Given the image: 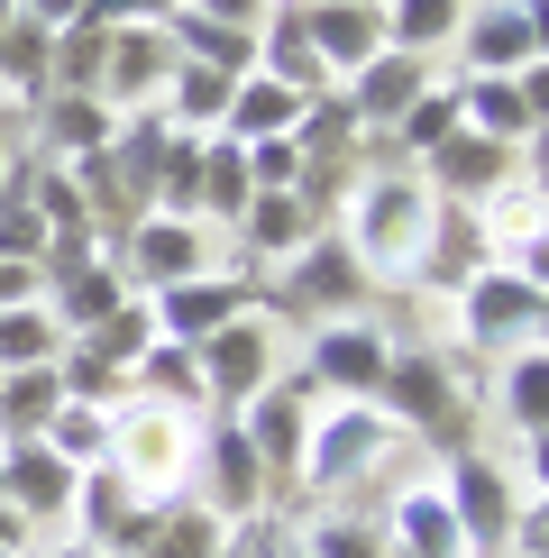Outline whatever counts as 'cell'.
Wrapping results in <instances>:
<instances>
[{
	"mask_svg": "<svg viewBox=\"0 0 549 558\" xmlns=\"http://www.w3.org/2000/svg\"><path fill=\"white\" fill-rule=\"evenodd\" d=\"M503 266H513V275H522V284H532V293L549 302V220L532 229V239H513V247H503Z\"/></svg>",
	"mask_w": 549,
	"mask_h": 558,
	"instance_id": "44",
	"label": "cell"
},
{
	"mask_svg": "<svg viewBox=\"0 0 549 558\" xmlns=\"http://www.w3.org/2000/svg\"><path fill=\"white\" fill-rule=\"evenodd\" d=\"M183 10V0H91V28H166V19Z\"/></svg>",
	"mask_w": 549,
	"mask_h": 558,
	"instance_id": "43",
	"label": "cell"
},
{
	"mask_svg": "<svg viewBox=\"0 0 549 558\" xmlns=\"http://www.w3.org/2000/svg\"><path fill=\"white\" fill-rule=\"evenodd\" d=\"M513 92H522V110H532V129L549 120V56H532V64H522V74H513Z\"/></svg>",
	"mask_w": 549,
	"mask_h": 558,
	"instance_id": "46",
	"label": "cell"
},
{
	"mask_svg": "<svg viewBox=\"0 0 549 558\" xmlns=\"http://www.w3.org/2000/svg\"><path fill=\"white\" fill-rule=\"evenodd\" d=\"M229 92H239V74H211V64H183V56H174L166 92H156V120H166V129H183V137H220Z\"/></svg>",
	"mask_w": 549,
	"mask_h": 558,
	"instance_id": "27",
	"label": "cell"
},
{
	"mask_svg": "<svg viewBox=\"0 0 549 558\" xmlns=\"http://www.w3.org/2000/svg\"><path fill=\"white\" fill-rule=\"evenodd\" d=\"M28 129H37V147L64 166V156H91V147H110L120 110H110V101H91V92H46V101L28 110Z\"/></svg>",
	"mask_w": 549,
	"mask_h": 558,
	"instance_id": "24",
	"label": "cell"
},
{
	"mask_svg": "<svg viewBox=\"0 0 549 558\" xmlns=\"http://www.w3.org/2000/svg\"><path fill=\"white\" fill-rule=\"evenodd\" d=\"M10 19H19V0H0V28H10Z\"/></svg>",
	"mask_w": 549,
	"mask_h": 558,
	"instance_id": "55",
	"label": "cell"
},
{
	"mask_svg": "<svg viewBox=\"0 0 549 558\" xmlns=\"http://www.w3.org/2000/svg\"><path fill=\"white\" fill-rule=\"evenodd\" d=\"M166 74H174V37H166V28H110V46H101V92H91V101H110V110H156Z\"/></svg>",
	"mask_w": 549,
	"mask_h": 558,
	"instance_id": "18",
	"label": "cell"
},
{
	"mask_svg": "<svg viewBox=\"0 0 549 558\" xmlns=\"http://www.w3.org/2000/svg\"><path fill=\"white\" fill-rule=\"evenodd\" d=\"M247 147L239 137H202V220H239L247 211Z\"/></svg>",
	"mask_w": 549,
	"mask_h": 558,
	"instance_id": "37",
	"label": "cell"
},
{
	"mask_svg": "<svg viewBox=\"0 0 549 558\" xmlns=\"http://www.w3.org/2000/svg\"><path fill=\"white\" fill-rule=\"evenodd\" d=\"M56 357H64V320L46 302H10L0 312V376L10 366H56Z\"/></svg>",
	"mask_w": 549,
	"mask_h": 558,
	"instance_id": "36",
	"label": "cell"
},
{
	"mask_svg": "<svg viewBox=\"0 0 549 558\" xmlns=\"http://www.w3.org/2000/svg\"><path fill=\"white\" fill-rule=\"evenodd\" d=\"M129 393H147V403H174V412H211V403H202V366H193V348H174V339H156L147 357L129 366Z\"/></svg>",
	"mask_w": 549,
	"mask_h": 558,
	"instance_id": "32",
	"label": "cell"
},
{
	"mask_svg": "<svg viewBox=\"0 0 549 558\" xmlns=\"http://www.w3.org/2000/svg\"><path fill=\"white\" fill-rule=\"evenodd\" d=\"M0 92H10V101H46V92H56V28H28V19H10V28H0Z\"/></svg>",
	"mask_w": 549,
	"mask_h": 558,
	"instance_id": "31",
	"label": "cell"
},
{
	"mask_svg": "<svg viewBox=\"0 0 549 558\" xmlns=\"http://www.w3.org/2000/svg\"><path fill=\"white\" fill-rule=\"evenodd\" d=\"M385 10V46L394 56H449L457 46V28H467V0H376Z\"/></svg>",
	"mask_w": 549,
	"mask_h": 558,
	"instance_id": "28",
	"label": "cell"
},
{
	"mask_svg": "<svg viewBox=\"0 0 549 558\" xmlns=\"http://www.w3.org/2000/svg\"><path fill=\"white\" fill-rule=\"evenodd\" d=\"M220 558H257V549H247V541H239V531H229V549H220Z\"/></svg>",
	"mask_w": 549,
	"mask_h": 558,
	"instance_id": "54",
	"label": "cell"
},
{
	"mask_svg": "<svg viewBox=\"0 0 549 558\" xmlns=\"http://www.w3.org/2000/svg\"><path fill=\"white\" fill-rule=\"evenodd\" d=\"M513 558H549V504H522V522H513Z\"/></svg>",
	"mask_w": 549,
	"mask_h": 558,
	"instance_id": "47",
	"label": "cell"
},
{
	"mask_svg": "<svg viewBox=\"0 0 549 558\" xmlns=\"http://www.w3.org/2000/svg\"><path fill=\"white\" fill-rule=\"evenodd\" d=\"M147 312H156V339L202 348L211 330H229L239 312H257V275H247V266H202V275H183V284L147 293Z\"/></svg>",
	"mask_w": 549,
	"mask_h": 558,
	"instance_id": "11",
	"label": "cell"
},
{
	"mask_svg": "<svg viewBox=\"0 0 549 558\" xmlns=\"http://www.w3.org/2000/svg\"><path fill=\"white\" fill-rule=\"evenodd\" d=\"M193 439H202V412H174V403H147V393H129V403L110 412V458H101V468L137 476L147 495H183Z\"/></svg>",
	"mask_w": 549,
	"mask_h": 558,
	"instance_id": "4",
	"label": "cell"
},
{
	"mask_svg": "<svg viewBox=\"0 0 549 558\" xmlns=\"http://www.w3.org/2000/svg\"><path fill=\"white\" fill-rule=\"evenodd\" d=\"M522 174V156L513 147H495V137H476V129H457V137H440V147L422 156V183L440 202H486L495 183H513Z\"/></svg>",
	"mask_w": 549,
	"mask_h": 558,
	"instance_id": "20",
	"label": "cell"
},
{
	"mask_svg": "<svg viewBox=\"0 0 549 558\" xmlns=\"http://www.w3.org/2000/svg\"><path fill=\"white\" fill-rule=\"evenodd\" d=\"M0 504H10V495H0Z\"/></svg>",
	"mask_w": 549,
	"mask_h": 558,
	"instance_id": "57",
	"label": "cell"
},
{
	"mask_svg": "<svg viewBox=\"0 0 549 558\" xmlns=\"http://www.w3.org/2000/svg\"><path fill=\"white\" fill-rule=\"evenodd\" d=\"M83 339H91V348H101V357H110V366H120V376H129V366H137V357H147V348H156V312H147V293H129L120 312H110L101 330H83Z\"/></svg>",
	"mask_w": 549,
	"mask_h": 558,
	"instance_id": "40",
	"label": "cell"
},
{
	"mask_svg": "<svg viewBox=\"0 0 549 558\" xmlns=\"http://www.w3.org/2000/svg\"><path fill=\"white\" fill-rule=\"evenodd\" d=\"M220 549H229V522L211 513V504L174 495V504H166V522H156V541L137 549V558H220Z\"/></svg>",
	"mask_w": 549,
	"mask_h": 558,
	"instance_id": "34",
	"label": "cell"
},
{
	"mask_svg": "<svg viewBox=\"0 0 549 558\" xmlns=\"http://www.w3.org/2000/svg\"><path fill=\"white\" fill-rule=\"evenodd\" d=\"M385 541H394V558H467V531H457V513H449L440 485H403Z\"/></svg>",
	"mask_w": 549,
	"mask_h": 558,
	"instance_id": "23",
	"label": "cell"
},
{
	"mask_svg": "<svg viewBox=\"0 0 549 558\" xmlns=\"http://www.w3.org/2000/svg\"><path fill=\"white\" fill-rule=\"evenodd\" d=\"M449 302H457V339H467V348H503V357H513V348H549V302L522 284L503 257L476 266Z\"/></svg>",
	"mask_w": 549,
	"mask_h": 558,
	"instance_id": "6",
	"label": "cell"
},
{
	"mask_svg": "<svg viewBox=\"0 0 549 558\" xmlns=\"http://www.w3.org/2000/svg\"><path fill=\"white\" fill-rule=\"evenodd\" d=\"M394 449H403V430L385 422L376 403H312V430H303V468H293V476L330 495V485H357V476H376Z\"/></svg>",
	"mask_w": 549,
	"mask_h": 558,
	"instance_id": "5",
	"label": "cell"
},
{
	"mask_svg": "<svg viewBox=\"0 0 549 558\" xmlns=\"http://www.w3.org/2000/svg\"><path fill=\"white\" fill-rule=\"evenodd\" d=\"M129 302V275L120 257H83V266H64V275H46V312L64 320V339H83V330H101L110 312Z\"/></svg>",
	"mask_w": 549,
	"mask_h": 558,
	"instance_id": "22",
	"label": "cell"
},
{
	"mask_svg": "<svg viewBox=\"0 0 549 558\" xmlns=\"http://www.w3.org/2000/svg\"><path fill=\"white\" fill-rule=\"evenodd\" d=\"M120 275H129V293H166L183 284V275H202L211 266V239H202V220H174V211H137L120 229Z\"/></svg>",
	"mask_w": 549,
	"mask_h": 558,
	"instance_id": "13",
	"label": "cell"
},
{
	"mask_svg": "<svg viewBox=\"0 0 549 558\" xmlns=\"http://www.w3.org/2000/svg\"><path fill=\"white\" fill-rule=\"evenodd\" d=\"M476 266H495V239L476 220V202H430L422 257H412V293H457Z\"/></svg>",
	"mask_w": 549,
	"mask_h": 558,
	"instance_id": "15",
	"label": "cell"
},
{
	"mask_svg": "<svg viewBox=\"0 0 549 558\" xmlns=\"http://www.w3.org/2000/svg\"><path fill=\"white\" fill-rule=\"evenodd\" d=\"M284 558H303V541H293V549H284Z\"/></svg>",
	"mask_w": 549,
	"mask_h": 558,
	"instance_id": "56",
	"label": "cell"
},
{
	"mask_svg": "<svg viewBox=\"0 0 549 558\" xmlns=\"http://www.w3.org/2000/svg\"><path fill=\"white\" fill-rule=\"evenodd\" d=\"M19 166V147H10V120H0V174H10Z\"/></svg>",
	"mask_w": 549,
	"mask_h": 558,
	"instance_id": "53",
	"label": "cell"
},
{
	"mask_svg": "<svg viewBox=\"0 0 549 558\" xmlns=\"http://www.w3.org/2000/svg\"><path fill=\"white\" fill-rule=\"evenodd\" d=\"M166 37H174L183 64H211V74H257V28H220V19H202V10H174Z\"/></svg>",
	"mask_w": 549,
	"mask_h": 558,
	"instance_id": "30",
	"label": "cell"
},
{
	"mask_svg": "<svg viewBox=\"0 0 549 558\" xmlns=\"http://www.w3.org/2000/svg\"><path fill=\"white\" fill-rule=\"evenodd\" d=\"M74 485H83V468L64 449H46V439H0V495H10L37 531L74 522Z\"/></svg>",
	"mask_w": 549,
	"mask_h": 558,
	"instance_id": "14",
	"label": "cell"
},
{
	"mask_svg": "<svg viewBox=\"0 0 549 558\" xmlns=\"http://www.w3.org/2000/svg\"><path fill=\"white\" fill-rule=\"evenodd\" d=\"M495 412H503V422H513L522 439H532V430H549V348H513V357H503Z\"/></svg>",
	"mask_w": 549,
	"mask_h": 558,
	"instance_id": "33",
	"label": "cell"
},
{
	"mask_svg": "<svg viewBox=\"0 0 549 558\" xmlns=\"http://www.w3.org/2000/svg\"><path fill=\"white\" fill-rule=\"evenodd\" d=\"M385 357H394V339H385L376 320H320L312 357H303V385L320 393V403H376Z\"/></svg>",
	"mask_w": 549,
	"mask_h": 558,
	"instance_id": "12",
	"label": "cell"
},
{
	"mask_svg": "<svg viewBox=\"0 0 549 558\" xmlns=\"http://www.w3.org/2000/svg\"><path fill=\"white\" fill-rule=\"evenodd\" d=\"M376 293L366 284V266L349 257V239L339 229H312L303 247H293L284 266H274V284H257V312H284V320H357V302Z\"/></svg>",
	"mask_w": 549,
	"mask_h": 558,
	"instance_id": "2",
	"label": "cell"
},
{
	"mask_svg": "<svg viewBox=\"0 0 549 558\" xmlns=\"http://www.w3.org/2000/svg\"><path fill=\"white\" fill-rule=\"evenodd\" d=\"M183 10L220 19V28H266V10H274V0H183Z\"/></svg>",
	"mask_w": 549,
	"mask_h": 558,
	"instance_id": "45",
	"label": "cell"
},
{
	"mask_svg": "<svg viewBox=\"0 0 549 558\" xmlns=\"http://www.w3.org/2000/svg\"><path fill=\"white\" fill-rule=\"evenodd\" d=\"M101 46H110V28H91V19L56 28V92H101Z\"/></svg>",
	"mask_w": 549,
	"mask_h": 558,
	"instance_id": "41",
	"label": "cell"
},
{
	"mask_svg": "<svg viewBox=\"0 0 549 558\" xmlns=\"http://www.w3.org/2000/svg\"><path fill=\"white\" fill-rule=\"evenodd\" d=\"M522 19H532V56H549V0H522Z\"/></svg>",
	"mask_w": 549,
	"mask_h": 558,
	"instance_id": "51",
	"label": "cell"
},
{
	"mask_svg": "<svg viewBox=\"0 0 549 558\" xmlns=\"http://www.w3.org/2000/svg\"><path fill=\"white\" fill-rule=\"evenodd\" d=\"M440 495H449L457 531H467V558H513L522 485H513V468H503V458H486V449H449V468H440Z\"/></svg>",
	"mask_w": 549,
	"mask_h": 558,
	"instance_id": "7",
	"label": "cell"
},
{
	"mask_svg": "<svg viewBox=\"0 0 549 558\" xmlns=\"http://www.w3.org/2000/svg\"><path fill=\"white\" fill-rule=\"evenodd\" d=\"M303 37L320 56V83H349L366 56H385V10L376 0H303Z\"/></svg>",
	"mask_w": 549,
	"mask_h": 558,
	"instance_id": "17",
	"label": "cell"
},
{
	"mask_svg": "<svg viewBox=\"0 0 549 558\" xmlns=\"http://www.w3.org/2000/svg\"><path fill=\"white\" fill-rule=\"evenodd\" d=\"M522 468H532V504H549V430L522 439Z\"/></svg>",
	"mask_w": 549,
	"mask_h": 558,
	"instance_id": "50",
	"label": "cell"
},
{
	"mask_svg": "<svg viewBox=\"0 0 549 558\" xmlns=\"http://www.w3.org/2000/svg\"><path fill=\"white\" fill-rule=\"evenodd\" d=\"M430 83H440V74H430L422 56H394V46H385V56H366L357 74H349V83H330V92L357 110V129H376V137H385V129H394V120H403L412 101H422Z\"/></svg>",
	"mask_w": 549,
	"mask_h": 558,
	"instance_id": "19",
	"label": "cell"
},
{
	"mask_svg": "<svg viewBox=\"0 0 549 558\" xmlns=\"http://www.w3.org/2000/svg\"><path fill=\"white\" fill-rule=\"evenodd\" d=\"M376 412H385L403 439H430V449H467V385H457V366H449V357H430V348H394V357H385Z\"/></svg>",
	"mask_w": 549,
	"mask_h": 558,
	"instance_id": "3",
	"label": "cell"
},
{
	"mask_svg": "<svg viewBox=\"0 0 549 558\" xmlns=\"http://www.w3.org/2000/svg\"><path fill=\"white\" fill-rule=\"evenodd\" d=\"M229 229H239V247H247L257 266H284L293 247H303L312 229H320V211H312L303 193H247V211L229 220Z\"/></svg>",
	"mask_w": 549,
	"mask_h": 558,
	"instance_id": "26",
	"label": "cell"
},
{
	"mask_svg": "<svg viewBox=\"0 0 549 558\" xmlns=\"http://www.w3.org/2000/svg\"><path fill=\"white\" fill-rule=\"evenodd\" d=\"M457 120L476 137H495V147H513V156H522V137H532V110H522L513 74H457Z\"/></svg>",
	"mask_w": 549,
	"mask_h": 558,
	"instance_id": "29",
	"label": "cell"
},
{
	"mask_svg": "<svg viewBox=\"0 0 549 558\" xmlns=\"http://www.w3.org/2000/svg\"><path fill=\"white\" fill-rule=\"evenodd\" d=\"M430 183L412 166H376L349 183V211H339V239L366 266V284H412V257H422V229H430Z\"/></svg>",
	"mask_w": 549,
	"mask_h": 558,
	"instance_id": "1",
	"label": "cell"
},
{
	"mask_svg": "<svg viewBox=\"0 0 549 558\" xmlns=\"http://www.w3.org/2000/svg\"><path fill=\"white\" fill-rule=\"evenodd\" d=\"M312 403H320V393H312L303 376H274L266 393H247V403H239V430H247V449H257V468H266V476H293V468H303Z\"/></svg>",
	"mask_w": 549,
	"mask_h": 558,
	"instance_id": "16",
	"label": "cell"
},
{
	"mask_svg": "<svg viewBox=\"0 0 549 558\" xmlns=\"http://www.w3.org/2000/svg\"><path fill=\"white\" fill-rule=\"evenodd\" d=\"M303 137H257V147H247V183H257V193H293V183H303Z\"/></svg>",
	"mask_w": 549,
	"mask_h": 558,
	"instance_id": "42",
	"label": "cell"
},
{
	"mask_svg": "<svg viewBox=\"0 0 549 558\" xmlns=\"http://www.w3.org/2000/svg\"><path fill=\"white\" fill-rule=\"evenodd\" d=\"M193 504H211L220 522H247V513H266V495H274V476L257 468V449H247V430H239V412H202V439H193Z\"/></svg>",
	"mask_w": 549,
	"mask_h": 558,
	"instance_id": "10",
	"label": "cell"
},
{
	"mask_svg": "<svg viewBox=\"0 0 549 558\" xmlns=\"http://www.w3.org/2000/svg\"><path fill=\"white\" fill-rule=\"evenodd\" d=\"M28 541H37V522L19 504H0V558H28Z\"/></svg>",
	"mask_w": 549,
	"mask_h": 558,
	"instance_id": "49",
	"label": "cell"
},
{
	"mask_svg": "<svg viewBox=\"0 0 549 558\" xmlns=\"http://www.w3.org/2000/svg\"><path fill=\"white\" fill-rule=\"evenodd\" d=\"M303 110H312V92H293V83H274V74H239L220 137H239V147H257V137H293V129H303Z\"/></svg>",
	"mask_w": 549,
	"mask_h": 558,
	"instance_id": "25",
	"label": "cell"
},
{
	"mask_svg": "<svg viewBox=\"0 0 549 558\" xmlns=\"http://www.w3.org/2000/svg\"><path fill=\"white\" fill-rule=\"evenodd\" d=\"M457 74H522L532 64V19L522 0H467V28H457Z\"/></svg>",
	"mask_w": 549,
	"mask_h": 558,
	"instance_id": "21",
	"label": "cell"
},
{
	"mask_svg": "<svg viewBox=\"0 0 549 558\" xmlns=\"http://www.w3.org/2000/svg\"><path fill=\"white\" fill-rule=\"evenodd\" d=\"M457 129H467V120H457V83H430L385 137H394V166H422V156L440 147V137H457Z\"/></svg>",
	"mask_w": 549,
	"mask_h": 558,
	"instance_id": "35",
	"label": "cell"
},
{
	"mask_svg": "<svg viewBox=\"0 0 549 558\" xmlns=\"http://www.w3.org/2000/svg\"><path fill=\"white\" fill-rule=\"evenodd\" d=\"M83 10H91V0H19V19H28V28H74Z\"/></svg>",
	"mask_w": 549,
	"mask_h": 558,
	"instance_id": "48",
	"label": "cell"
},
{
	"mask_svg": "<svg viewBox=\"0 0 549 558\" xmlns=\"http://www.w3.org/2000/svg\"><path fill=\"white\" fill-rule=\"evenodd\" d=\"M46 558H110V549H91V541H56Z\"/></svg>",
	"mask_w": 549,
	"mask_h": 558,
	"instance_id": "52",
	"label": "cell"
},
{
	"mask_svg": "<svg viewBox=\"0 0 549 558\" xmlns=\"http://www.w3.org/2000/svg\"><path fill=\"white\" fill-rule=\"evenodd\" d=\"M303 558H394V541H385V522H366V513H320L303 531Z\"/></svg>",
	"mask_w": 549,
	"mask_h": 558,
	"instance_id": "39",
	"label": "cell"
},
{
	"mask_svg": "<svg viewBox=\"0 0 549 558\" xmlns=\"http://www.w3.org/2000/svg\"><path fill=\"white\" fill-rule=\"evenodd\" d=\"M166 504L174 495H147V485L120 476V468H83V485H74V541L110 549V558H137L156 541V522H166Z\"/></svg>",
	"mask_w": 549,
	"mask_h": 558,
	"instance_id": "9",
	"label": "cell"
},
{
	"mask_svg": "<svg viewBox=\"0 0 549 558\" xmlns=\"http://www.w3.org/2000/svg\"><path fill=\"white\" fill-rule=\"evenodd\" d=\"M202 366V403L211 412H239L247 393H266L274 376H284V339H274V312H239L229 330H211L193 348Z\"/></svg>",
	"mask_w": 549,
	"mask_h": 558,
	"instance_id": "8",
	"label": "cell"
},
{
	"mask_svg": "<svg viewBox=\"0 0 549 558\" xmlns=\"http://www.w3.org/2000/svg\"><path fill=\"white\" fill-rule=\"evenodd\" d=\"M110 412L120 403H64L56 422H46V449H64L74 468H101L110 458Z\"/></svg>",
	"mask_w": 549,
	"mask_h": 558,
	"instance_id": "38",
	"label": "cell"
}]
</instances>
